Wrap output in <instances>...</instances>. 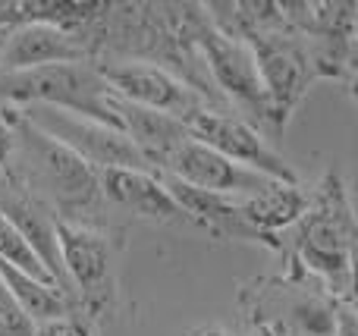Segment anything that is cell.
I'll return each instance as SVG.
<instances>
[{
    "label": "cell",
    "instance_id": "obj_1",
    "mask_svg": "<svg viewBox=\"0 0 358 336\" xmlns=\"http://www.w3.org/2000/svg\"><path fill=\"white\" fill-rule=\"evenodd\" d=\"M6 113L13 126V151L3 173L16 180L35 201H41L57 220L110 226L107 211L113 207L101 195L98 170L44 136L16 107H6Z\"/></svg>",
    "mask_w": 358,
    "mask_h": 336
},
{
    "label": "cell",
    "instance_id": "obj_2",
    "mask_svg": "<svg viewBox=\"0 0 358 336\" xmlns=\"http://www.w3.org/2000/svg\"><path fill=\"white\" fill-rule=\"evenodd\" d=\"M280 245H283L280 249L283 261H296L336 302L355 299V214L349 189L336 170H327L308 189L305 211L289 230L280 233Z\"/></svg>",
    "mask_w": 358,
    "mask_h": 336
},
{
    "label": "cell",
    "instance_id": "obj_3",
    "mask_svg": "<svg viewBox=\"0 0 358 336\" xmlns=\"http://www.w3.org/2000/svg\"><path fill=\"white\" fill-rule=\"evenodd\" d=\"M283 264V274L255 277L239 286L236 308L248 330H271L273 336H330L336 299L296 261Z\"/></svg>",
    "mask_w": 358,
    "mask_h": 336
},
{
    "label": "cell",
    "instance_id": "obj_4",
    "mask_svg": "<svg viewBox=\"0 0 358 336\" xmlns=\"http://www.w3.org/2000/svg\"><path fill=\"white\" fill-rule=\"evenodd\" d=\"M117 94L98 75L94 63H50L35 69H0V107H57L120 129L113 113ZM123 132V129H120Z\"/></svg>",
    "mask_w": 358,
    "mask_h": 336
},
{
    "label": "cell",
    "instance_id": "obj_5",
    "mask_svg": "<svg viewBox=\"0 0 358 336\" xmlns=\"http://www.w3.org/2000/svg\"><path fill=\"white\" fill-rule=\"evenodd\" d=\"M120 236L123 230L113 226L57 220V249H60L63 274L79 308L98 327L117 308V251L123 245Z\"/></svg>",
    "mask_w": 358,
    "mask_h": 336
},
{
    "label": "cell",
    "instance_id": "obj_6",
    "mask_svg": "<svg viewBox=\"0 0 358 336\" xmlns=\"http://www.w3.org/2000/svg\"><path fill=\"white\" fill-rule=\"evenodd\" d=\"M195 48L204 60V69L210 75L214 92L223 98L229 113L245 119L252 129H258L264 138H277L271 119V107H267V94L261 88L258 66H255L252 50L236 38H227L208 22L201 6V19L195 25Z\"/></svg>",
    "mask_w": 358,
    "mask_h": 336
},
{
    "label": "cell",
    "instance_id": "obj_7",
    "mask_svg": "<svg viewBox=\"0 0 358 336\" xmlns=\"http://www.w3.org/2000/svg\"><path fill=\"white\" fill-rule=\"evenodd\" d=\"M280 16L302 35L317 79L355 85V3L352 0H296L280 3Z\"/></svg>",
    "mask_w": 358,
    "mask_h": 336
},
{
    "label": "cell",
    "instance_id": "obj_8",
    "mask_svg": "<svg viewBox=\"0 0 358 336\" xmlns=\"http://www.w3.org/2000/svg\"><path fill=\"white\" fill-rule=\"evenodd\" d=\"M31 126L50 136L54 142H60L63 148H69L76 157L88 163L94 170H138V173H157L151 167V161L129 142V136L107 123L88 117H76L69 110H57V107H16Z\"/></svg>",
    "mask_w": 358,
    "mask_h": 336
},
{
    "label": "cell",
    "instance_id": "obj_9",
    "mask_svg": "<svg viewBox=\"0 0 358 336\" xmlns=\"http://www.w3.org/2000/svg\"><path fill=\"white\" fill-rule=\"evenodd\" d=\"M92 63L101 79L107 82V88L117 98L129 101L136 107L173 117L179 123L192 119L201 110H214L201 94L192 92L182 79L170 75L167 69H157V66L136 63V60H110V57H101V60H92Z\"/></svg>",
    "mask_w": 358,
    "mask_h": 336
},
{
    "label": "cell",
    "instance_id": "obj_10",
    "mask_svg": "<svg viewBox=\"0 0 358 336\" xmlns=\"http://www.w3.org/2000/svg\"><path fill=\"white\" fill-rule=\"evenodd\" d=\"M185 132L195 142L223 154L227 161L239 163L245 170H255V173L267 176L273 182H302L296 170L267 145V138L258 129H252L245 119H239L236 113L201 110L192 119H185Z\"/></svg>",
    "mask_w": 358,
    "mask_h": 336
},
{
    "label": "cell",
    "instance_id": "obj_11",
    "mask_svg": "<svg viewBox=\"0 0 358 336\" xmlns=\"http://www.w3.org/2000/svg\"><path fill=\"white\" fill-rule=\"evenodd\" d=\"M161 173L173 176V180L185 182L192 189L217 192V195H252V192H261L267 182H273L267 176L255 173V170H245L239 163L227 161L223 154L195 142L192 136L164 161Z\"/></svg>",
    "mask_w": 358,
    "mask_h": 336
},
{
    "label": "cell",
    "instance_id": "obj_12",
    "mask_svg": "<svg viewBox=\"0 0 358 336\" xmlns=\"http://www.w3.org/2000/svg\"><path fill=\"white\" fill-rule=\"evenodd\" d=\"M101 195L113 211H126L129 217L151 220L167 226H195L176 198L167 192L157 173H138V170H98Z\"/></svg>",
    "mask_w": 358,
    "mask_h": 336
},
{
    "label": "cell",
    "instance_id": "obj_13",
    "mask_svg": "<svg viewBox=\"0 0 358 336\" xmlns=\"http://www.w3.org/2000/svg\"><path fill=\"white\" fill-rule=\"evenodd\" d=\"M92 54L79 35L50 22H22L6 31L0 48V69H35L50 63H88Z\"/></svg>",
    "mask_w": 358,
    "mask_h": 336
},
{
    "label": "cell",
    "instance_id": "obj_14",
    "mask_svg": "<svg viewBox=\"0 0 358 336\" xmlns=\"http://www.w3.org/2000/svg\"><path fill=\"white\" fill-rule=\"evenodd\" d=\"M305 201H308V189L302 182H267L261 192L239 195L242 217L258 233L277 239L299 220V214L305 211Z\"/></svg>",
    "mask_w": 358,
    "mask_h": 336
},
{
    "label": "cell",
    "instance_id": "obj_15",
    "mask_svg": "<svg viewBox=\"0 0 358 336\" xmlns=\"http://www.w3.org/2000/svg\"><path fill=\"white\" fill-rule=\"evenodd\" d=\"M0 277H3L10 295L16 299V305L22 308V314L31 321V324L54 321V318H60V314H69V312H76V308H79L73 299H66V295H63L57 286L41 283V280H31V277L19 274L16 268H10V264H3V261H0ZM79 312H82V308H79Z\"/></svg>",
    "mask_w": 358,
    "mask_h": 336
},
{
    "label": "cell",
    "instance_id": "obj_16",
    "mask_svg": "<svg viewBox=\"0 0 358 336\" xmlns=\"http://www.w3.org/2000/svg\"><path fill=\"white\" fill-rule=\"evenodd\" d=\"M0 261L10 264V268H16L19 274L31 277V280H41V283H50V286H57L54 277L44 270V264L38 261V255L31 251V245L25 242V239L19 236V233L13 230V226L6 224L3 217H0Z\"/></svg>",
    "mask_w": 358,
    "mask_h": 336
},
{
    "label": "cell",
    "instance_id": "obj_17",
    "mask_svg": "<svg viewBox=\"0 0 358 336\" xmlns=\"http://www.w3.org/2000/svg\"><path fill=\"white\" fill-rule=\"evenodd\" d=\"M35 336H98V324L88 318L85 312H69L54 321H41L35 324Z\"/></svg>",
    "mask_w": 358,
    "mask_h": 336
},
{
    "label": "cell",
    "instance_id": "obj_18",
    "mask_svg": "<svg viewBox=\"0 0 358 336\" xmlns=\"http://www.w3.org/2000/svg\"><path fill=\"white\" fill-rule=\"evenodd\" d=\"M330 336H358L355 299H352V302H336V312H334V333H330Z\"/></svg>",
    "mask_w": 358,
    "mask_h": 336
},
{
    "label": "cell",
    "instance_id": "obj_19",
    "mask_svg": "<svg viewBox=\"0 0 358 336\" xmlns=\"http://www.w3.org/2000/svg\"><path fill=\"white\" fill-rule=\"evenodd\" d=\"M10 151H13V126H10L6 107H0V170H3L6 161H10Z\"/></svg>",
    "mask_w": 358,
    "mask_h": 336
},
{
    "label": "cell",
    "instance_id": "obj_20",
    "mask_svg": "<svg viewBox=\"0 0 358 336\" xmlns=\"http://www.w3.org/2000/svg\"><path fill=\"white\" fill-rule=\"evenodd\" d=\"M192 336H233V333L220 330V327H204V330H198V333H192Z\"/></svg>",
    "mask_w": 358,
    "mask_h": 336
},
{
    "label": "cell",
    "instance_id": "obj_21",
    "mask_svg": "<svg viewBox=\"0 0 358 336\" xmlns=\"http://www.w3.org/2000/svg\"><path fill=\"white\" fill-rule=\"evenodd\" d=\"M0 336H13V333L6 330V327H3V321H0Z\"/></svg>",
    "mask_w": 358,
    "mask_h": 336
}]
</instances>
